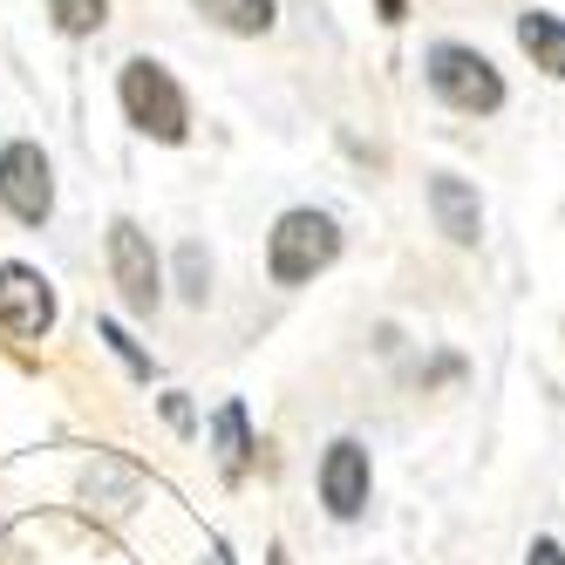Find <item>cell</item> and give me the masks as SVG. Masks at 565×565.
<instances>
[{
    "mask_svg": "<svg viewBox=\"0 0 565 565\" xmlns=\"http://www.w3.org/2000/svg\"><path fill=\"white\" fill-rule=\"evenodd\" d=\"M429 89L450 103V109H463V116L504 109V75L483 62L477 49H463V42H436L429 49Z\"/></svg>",
    "mask_w": 565,
    "mask_h": 565,
    "instance_id": "cell-3",
    "label": "cell"
},
{
    "mask_svg": "<svg viewBox=\"0 0 565 565\" xmlns=\"http://www.w3.org/2000/svg\"><path fill=\"white\" fill-rule=\"evenodd\" d=\"M429 212L443 225V238H457V246H477V232H483V205H477V191L450 171H436L429 178Z\"/></svg>",
    "mask_w": 565,
    "mask_h": 565,
    "instance_id": "cell-8",
    "label": "cell"
},
{
    "mask_svg": "<svg viewBox=\"0 0 565 565\" xmlns=\"http://www.w3.org/2000/svg\"><path fill=\"white\" fill-rule=\"evenodd\" d=\"M0 205L21 225H42L55 212V184H49V157L34 143H8L0 150Z\"/></svg>",
    "mask_w": 565,
    "mask_h": 565,
    "instance_id": "cell-4",
    "label": "cell"
},
{
    "mask_svg": "<svg viewBox=\"0 0 565 565\" xmlns=\"http://www.w3.org/2000/svg\"><path fill=\"white\" fill-rule=\"evenodd\" d=\"M334 253H341V225L328 212H307V205L287 212L273 225V238H266V266H273L279 287H307L313 273L334 266Z\"/></svg>",
    "mask_w": 565,
    "mask_h": 565,
    "instance_id": "cell-1",
    "label": "cell"
},
{
    "mask_svg": "<svg viewBox=\"0 0 565 565\" xmlns=\"http://www.w3.org/2000/svg\"><path fill=\"white\" fill-rule=\"evenodd\" d=\"M178 279H184V300H205L212 294V259L198 253V246H184L178 253Z\"/></svg>",
    "mask_w": 565,
    "mask_h": 565,
    "instance_id": "cell-13",
    "label": "cell"
},
{
    "mask_svg": "<svg viewBox=\"0 0 565 565\" xmlns=\"http://www.w3.org/2000/svg\"><path fill=\"white\" fill-rule=\"evenodd\" d=\"M518 49L532 55V68H545L552 83H565V21L558 14H539L532 8V14L518 21Z\"/></svg>",
    "mask_w": 565,
    "mask_h": 565,
    "instance_id": "cell-9",
    "label": "cell"
},
{
    "mask_svg": "<svg viewBox=\"0 0 565 565\" xmlns=\"http://www.w3.org/2000/svg\"><path fill=\"white\" fill-rule=\"evenodd\" d=\"M103 341H109V348H116V354H124V361H130V369H143V375H150V361H143V354H137V341H130V334H124V328H116V320H103Z\"/></svg>",
    "mask_w": 565,
    "mask_h": 565,
    "instance_id": "cell-14",
    "label": "cell"
},
{
    "mask_svg": "<svg viewBox=\"0 0 565 565\" xmlns=\"http://www.w3.org/2000/svg\"><path fill=\"white\" fill-rule=\"evenodd\" d=\"M198 14H212L225 34H266L273 28V0H191Z\"/></svg>",
    "mask_w": 565,
    "mask_h": 565,
    "instance_id": "cell-10",
    "label": "cell"
},
{
    "mask_svg": "<svg viewBox=\"0 0 565 565\" xmlns=\"http://www.w3.org/2000/svg\"><path fill=\"white\" fill-rule=\"evenodd\" d=\"M49 14L62 34H96L103 14H109V0H49Z\"/></svg>",
    "mask_w": 565,
    "mask_h": 565,
    "instance_id": "cell-12",
    "label": "cell"
},
{
    "mask_svg": "<svg viewBox=\"0 0 565 565\" xmlns=\"http://www.w3.org/2000/svg\"><path fill=\"white\" fill-rule=\"evenodd\" d=\"M0 328L14 341H42L55 328V294L34 266H0Z\"/></svg>",
    "mask_w": 565,
    "mask_h": 565,
    "instance_id": "cell-5",
    "label": "cell"
},
{
    "mask_svg": "<svg viewBox=\"0 0 565 565\" xmlns=\"http://www.w3.org/2000/svg\"><path fill=\"white\" fill-rule=\"evenodd\" d=\"M109 273H116V287H124V300H130L137 313L157 307V253H150V238H143L130 218L109 225Z\"/></svg>",
    "mask_w": 565,
    "mask_h": 565,
    "instance_id": "cell-6",
    "label": "cell"
},
{
    "mask_svg": "<svg viewBox=\"0 0 565 565\" xmlns=\"http://www.w3.org/2000/svg\"><path fill=\"white\" fill-rule=\"evenodd\" d=\"M320 498H328L334 518H361L369 504V450H361L354 436H341L328 457H320Z\"/></svg>",
    "mask_w": 565,
    "mask_h": 565,
    "instance_id": "cell-7",
    "label": "cell"
},
{
    "mask_svg": "<svg viewBox=\"0 0 565 565\" xmlns=\"http://www.w3.org/2000/svg\"><path fill=\"white\" fill-rule=\"evenodd\" d=\"M524 565H565V552H558V539H539V545H532V558H524Z\"/></svg>",
    "mask_w": 565,
    "mask_h": 565,
    "instance_id": "cell-15",
    "label": "cell"
},
{
    "mask_svg": "<svg viewBox=\"0 0 565 565\" xmlns=\"http://www.w3.org/2000/svg\"><path fill=\"white\" fill-rule=\"evenodd\" d=\"M212 436H218V463H225V477H246L253 443H246V409H238V402H225V409H218Z\"/></svg>",
    "mask_w": 565,
    "mask_h": 565,
    "instance_id": "cell-11",
    "label": "cell"
},
{
    "mask_svg": "<svg viewBox=\"0 0 565 565\" xmlns=\"http://www.w3.org/2000/svg\"><path fill=\"white\" fill-rule=\"evenodd\" d=\"M116 96H124V116H130L143 137L184 143L191 109H184V89L171 83V68H157V62H124V83H116Z\"/></svg>",
    "mask_w": 565,
    "mask_h": 565,
    "instance_id": "cell-2",
    "label": "cell"
}]
</instances>
